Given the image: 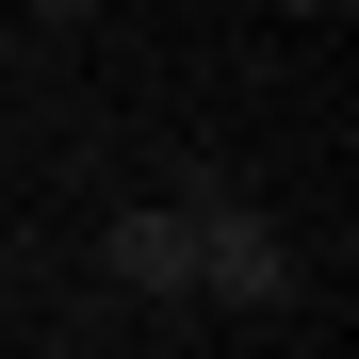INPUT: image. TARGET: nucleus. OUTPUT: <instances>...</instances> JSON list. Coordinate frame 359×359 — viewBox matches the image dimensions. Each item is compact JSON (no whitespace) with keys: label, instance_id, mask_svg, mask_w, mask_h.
Returning a JSON list of instances; mask_svg holds the SVG:
<instances>
[{"label":"nucleus","instance_id":"nucleus-1","mask_svg":"<svg viewBox=\"0 0 359 359\" xmlns=\"http://www.w3.org/2000/svg\"><path fill=\"white\" fill-rule=\"evenodd\" d=\"M196 311H294L311 294V262H294V229L262 212V196H229V180H196Z\"/></svg>","mask_w":359,"mask_h":359},{"label":"nucleus","instance_id":"nucleus-2","mask_svg":"<svg viewBox=\"0 0 359 359\" xmlns=\"http://www.w3.org/2000/svg\"><path fill=\"white\" fill-rule=\"evenodd\" d=\"M98 278H114V294H147V311H196V212H180V196L114 212V229H98Z\"/></svg>","mask_w":359,"mask_h":359},{"label":"nucleus","instance_id":"nucleus-3","mask_svg":"<svg viewBox=\"0 0 359 359\" xmlns=\"http://www.w3.org/2000/svg\"><path fill=\"white\" fill-rule=\"evenodd\" d=\"M33 17H49V33H82V17H98V0H33Z\"/></svg>","mask_w":359,"mask_h":359},{"label":"nucleus","instance_id":"nucleus-4","mask_svg":"<svg viewBox=\"0 0 359 359\" xmlns=\"http://www.w3.org/2000/svg\"><path fill=\"white\" fill-rule=\"evenodd\" d=\"M262 17H343V0H262Z\"/></svg>","mask_w":359,"mask_h":359}]
</instances>
